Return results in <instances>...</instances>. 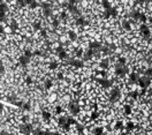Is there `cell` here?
Listing matches in <instances>:
<instances>
[{
	"label": "cell",
	"mask_w": 152,
	"mask_h": 135,
	"mask_svg": "<svg viewBox=\"0 0 152 135\" xmlns=\"http://www.w3.org/2000/svg\"><path fill=\"white\" fill-rule=\"evenodd\" d=\"M46 99H47V102L50 103V104H54V103H57L58 100H59V96H58V93L48 94V95L46 96Z\"/></svg>",
	"instance_id": "6da1fadb"
},
{
	"label": "cell",
	"mask_w": 152,
	"mask_h": 135,
	"mask_svg": "<svg viewBox=\"0 0 152 135\" xmlns=\"http://www.w3.org/2000/svg\"><path fill=\"white\" fill-rule=\"evenodd\" d=\"M50 49L51 50H60L61 49V43L58 40V42H53L50 44Z\"/></svg>",
	"instance_id": "7a4b0ae2"
},
{
	"label": "cell",
	"mask_w": 152,
	"mask_h": 135,
	"mask_svg": "<svg viewBox=\"0 0 152 135\" xmlns=\"http://www.w3.org/2000/svg\"><path fill=\"white\" fill-rule=\"evenodd\" d=\"M1 31H4L6 35H13L14 34V28L10 27V25H7L5 29H1Z\"/></svg>",
	"instance_id": "3957f363"
},
{
	"label": "cell",
	"mask_w": 152,
	"mask_h": 135,
	"mask_svg": "<svg viewBox=\"0 0 152 135\" xmlns=\"http://www.w3.org/2000/svg\"><path fill=\"white\" fill-rule=\"evenodd\" d=\"M70 46H72L73 49H80V45L81 43L78 42V39H75V40H72V42H69Z\"/></svg>",
	"instance_id": "277c9868"
},
{
	"label": "cell",
	"mask_w": 152,
	"mask_h": 135,
	"mask_svg": "<svg viewBox=\"0 0 152 135\" xmlns=\"http://www.w3.org/2000/svg\"><path fill=\"white\" fill-rule=\"evenodd\" d=\"M104 42L106 43L107 45H113V36L110 35V36H107V37H105L104 38Z\"/></svg>",
	"instance_id": "5b68a950"
},
{
	"label": "cell",
	"mask_w": 152,
	"mask_h": 135,
	"mask_svg": "<svg viewBox=\"0 0 152 135\" xmlns=\"http://www.w3.org/2000/svg\"><path fill=\"white\" fill-rule=\"evenodd\" d=\"M114 12L116 13V14H121V13H123V12H125V7H123V5H119L114 9Z\"/></svg>",
	"instance_id": "8992f818"
},
{
	"label": "cell",
	"mask_w": 152,
	"mask_h": 135,
	"mask_svg": "<svg viewBox=\"0 0 152 135\" xmlns=\"http://www.w3.org/2000/svg\"><path fill=\"white\" fill-rule=\"evenodd\" d=\"M76 103H77L78 108H84L85 105H87V102H85V99H82V98H80V99H78Z\"/></svg>",
	"instance_id": "52a82bcc"
}]
</instances>
